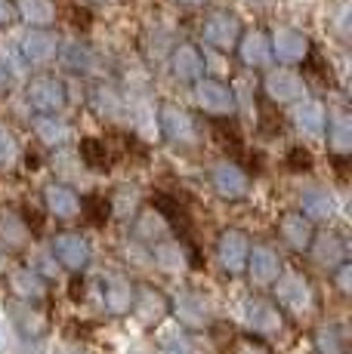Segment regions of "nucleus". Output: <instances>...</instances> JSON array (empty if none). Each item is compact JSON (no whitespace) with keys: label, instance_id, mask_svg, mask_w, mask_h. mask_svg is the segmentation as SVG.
<instances>
[{"label":"nucleus","instance_id":"obj_24","mask_svg":"<svg viewBox=\"0 0 352 354\" xmlns=\"http://www.w3.org/2000/svg\"><path fill=\"white\" fill-rule=\"evenodd\" d=\"M93 105H96V111L105 114V118H118L121 114V96L114 90H105V86H99V90L93 93Z\"/></svg>","mask_w":352,"mask_h":354},{"label":"nucleus","instance_id":"obj_20","mask_svg":"<svg viewBox=\"0 0 352 354\" xmlns=\"http://www.w3.org/2000/svg\"><path fill=\"white\" fill-rule=\"evenodd\" d=\"M281 234L288 237L290 247H306L309 243V222L297 213H288L281 219Z\"/></svg>","mask_w":352,"mask_h":354},{"label":"nucleus","instance_id":"obj_30","mask_svg":"<svg viewBox=\"0 0 352 354\" xmlns=\"http://www.w3.org/2000/svg\"><path fill=\"white\" fill-rule=\"evenodd\" d=\"M6 84H10V71H6V65L0 62V93L6 90Z\"/></svg>","mask_w":352,"mask_h":354},{"label":"nucleus","instance_id":"obj_17","mask_svg":"<svg viewBox=\"0 0 352 354\" xmlns=\"http://www.w3.org/2000/svg\"><path fill=\"white\" fill-rule=\"evenodd\" d=\"M247 243L241 231H222L220 237V256L226 262V268H241V256H245Z\"/></svg>","mask_w":352,"mask_h":354},{"label":"nucleus","instance_id":"obj_32","mask_svg":"<svg viewBox=\"0 0 352 354\" xmlns=\"http://www.w3.org/2000/svg\"><path fill=\"white\" fill-rule=\"evenodd\" d=\"M182 3H188V6H198V3H204V0H182Z\"/></svg>","mask_w":352,"mask_h":354},{"label":"nucleus","instance_id":"obj_13","mask_svg":"<svg viewBox=\"0 0 352 354\" xmlns=\"http://www.w3.org/2000/svg\"><path fill=\"white\" fill-rule=\"evenodd\" d=\"M16 12L25 19V22H31L35 28H46V25L56 19V6H53V0H19Z\"/></svg>","mask_w":352,"mask_h":354},{"label":"nucleus","instance_id":"obj_3","mask_svg":"<svg viewBox=\"0 0 352 354\" xmlns=\"http://www.w3.org/2000/svg\"><path fill=\"white\" fill-rule=\"evenodd\" d=\"M201 34H204V40L213 46V50H232L235 44H238V19L232 16V12H211L204 22V28H201Z\"/></svg>","mask_w":352,"mask_h":354},{"label":"nucleus","instance_id":"obj_2","mask_svg":"<svg viewBox=\"0 0 352 354\" xmlns=\"http://www.w3.org/2000/svg\"><path fill=\"white\" fill-rule=\"evenodd\" d=\"M211 182H213V192L220 197H229V201L245 197L247 188H250L247 173L235 160H220L216 163V167L211 169Z\"/></svg>","mask_w":352,"mask_h":354},{"label":"nucleus","instance_id":"obj_7","mask_svg":"<svg viewBox=\"0 0 352 354\" xmlns=\"http://www.w3.org/2000/svg\"><path fill=\"white\" fill-rule=\"evenodd\" d=\"M272 53L279 56V62H284V65L306 62L309 40H306V34H300L294 28H279V31H275V37H272Z\"/></svg>","mask_w":352,"mask_h":354},{"label":"nucleus","instance_id":"obj_31","mask_svg":"<svg viewBox=\"0 0 352 354\" xmlns=\"http://www.w3.org/2000/svg\"><path fill=\"white\" fill-rule=\"evenodd\" d=\"M247 3H250V6H256V10H263V6H269L272 0H247Z\"/></svg>","mask_w":352,"mask_h":354},{"label":"nucleus","instance_id":"obj_19","mask_svg":"<svg viewBox=\"0 0 352 354\" xmlns=\"http://www.w3.org/2000/svg\"><path fill=\"white\" fill-rule=\"evenodd\" d=\"M56 253L62 256L71 268H78L87 259V243H84V237H78V234H62V237H56Z\"/></svg>","mask_w":352,"mask_h":354},{"label":"nucleus","instance_id":"obj_8","mask_svg":"<svg viewBox=\"0 0 352 354\" xmlns=\"http://www.w3.org/2000/svg\"><path fill=\"white\" fill-rule=\"evenodd\" d=\"M294 124L306 139H324V129H328V111H324L322 102H300L294 108Z\"/></svg>","mask_w":352,"mask_h":354},{"label":"nucleus","instance_id":"obj_26","mask_svg":"<svg viewBox=\"0 0 352 354\" xmlns=\"http://www.w3.org/2000/svg\"><path fill=\"white\" fill-rule=\"evenodd\" d=\"M284 163H288V169H294V173H309V169H313V151L303 145H294L288 151V158H284Z\"/></svg>","mask_w":352,"mask_h":354},{"label":"nucleus","instance_id":"obj_16","mask_svg":"<svg viewBox=\"0 0 352 354\" xmlns=\"http://www.w3.org/2000/svg\"><path fill=\"white\" fill-rule=\"evenodd\" d=\"M35 133H37V139L44 142V145H62V142H69L71 129L65 127L59 118H50V114H44V118L35 120Z\"/></svg>","mask_w":352,"mask_h":354},{"label":"nucleus","instance_id":"obj_6","mask_svg":"<svg viewBox=\"0 0 352 354\" xmlns=\"http://www.w3.org/2000/svg\"><path fill=\"white\" fill-rule=\"evenodd\" d=\"M28 102L44 114H53L65 105V86L56 77H35L28 84Z\"/></svg>","mask_w":352,"mask_h":354},{"label":"nucleus","instance_id":"obj_9","mask_svg":"<svg viewBox=\"0 0 352 354\" xmlns=\"http://www.w3.org/2000/svg\"><path fill=\"white\" fill-rule=\"evenodd\" d=\"M56 53H59V40L53 37L50 31L31 28L28 34H25V40H22V56L28 59L31 65H46V62H53V59H56Z\"/></svg>","mask_w":352,"mask_h":354},{"label":"nucleus","instance_id":"obj_25","mask_svg":"<svg viewBox=\"0 0 352 354\" xmlns=\"http://www.w3.org/2000/svg\"><path fill=\"white\" fill-rule=\"evenodd\" d=\"M133 207H137V188H127V185H121L118 192L112 194V201H108V209H112L114 216H127Z\"/></svg>","mask_w":352,"mask_h":354},{"label":"nucleus","instance_id":"obj_23","mask_svg":"<svg viewBox=\"0 0 352 354\" xmlns=\"http://www.w3.org/2000/svg\"><path fill=\"white\" fill-rule=\"evenodd\" d=\"M25 234H28L25 222L16 213H10V209H0V237H6L10 243H22Z\"/></svg>","mask_w":352,"mask_h":354},{"label":"nucleus","instance_id":"obj_5","mask_svg":"<svg viewBox=\"0 0 352 354\" xmlns=\"http://www.w3.org/2000/svg\"><path fill=\"white\" fill-rule=\"evenodd\" d=\"M161 129L164 136L176 145H192L198 139V127H195V118H188L182 108L176 105H161Z\"/></svg>","mask_w":352,"mask_h":354},{"label":"nucleus","instance_id":"obj_18","mask_svg":"<svg viewBox=\"0 0 352 354\" xmlns=\"http://www.w3.org/2000/svg\"><path fill=\"white\" fill-rule=\"evenodd\" d=\"M300 203H303V213L313 216V219H331V213H334L331 194L322 192V188H309V192H303Z\"/></svg>","mask_w":352,"mask_h":354},{"label":"nucleus","instance_id":"obj_29","mask_svg":"<svg viewBox=\"0 0 352 354\" xmlns=\"http://www.w3.org/2000/svg\"><path fill=\"white\" fill-rule=\"evenodd\" d=\"M71 22L74 25H80V28H90V12H87V10H78V6H74V10H71Z\"/></svg>","mask_w":352,"mask_h":354},{"label":"nucleus","instance_id":"obj_1","mask_svg":"<svg viewBox=\"0 0 352 354\" xmlns=\"http://www.w3.org/2000/svg\"><path fill=\"white\" fill-rule=\"evenodd\" d=\"M195 102L201 111L213 114V118H232L235 111V93L220 80H198L195 84Z\"/></svg>","mask_w":352,"mask_h":354},{"label":"nucleus","instance_id":"obj_4","mask_svg":"<svg viewBox=\"0 0 352 354\" xmlns=\"http://www.w3.org/2000/svg\"><path fill=\"white\" fill-rule=\"evenodd\" d=\"M266 93L272 102H297L306 96V80L290 68H272L266 74Z\"/></svg>","mask_w":352,"mask_h":354},{"label":"nucleus","instance_id":"obj_10","mask_svg":"<svg viewBox=\"0 0 352 354\" xmlns=\"http://www.w3.org/2000/svg\"><path fill=\"white\" fill-rule=\"evenodd\" d=\"M44 201L50 207V213H56V219H74L80 213L78 192H71L69 185H59V182H50L44 188Z\"/></svg>","mask_w":352,"mask_h":354},{"label":"nucleus","instance_id":"obj_14","mask_svg":"<svg viewBox=\"0 0 352 354\" xmlns=\"http://www.w3.org/2000/svg\"><path fill=\"white\" fill-rule=\"evenodd\" d=\"M201 71H204V59L198 56V50H192V46H179V50L173 53V74L179 80H195V84H198Z\"/></svg>","mask_w":352,"mask_h":354},{"label":"nucleus","instance_id":"obj_22","mask_svg":"<svg viewBox=\"0 0 352 354\" xmlns=\"http://www.w3.org/2000/svg\"><path fill=\"white\" fill-rule=\"evenodd\" d=\"M62 62L71 71H87V68H93V53L84 44H69L62 50Z\"/></svg>","mask_w":352,"mask_h":354},{"label":"nucleus","instance_id":"obj_28","mask_svg":"<svg viewBox=\"0 0 352 354\" xmlns=\"http://www.w3.org/2000/svg\"><path fill=\"white\" fill-rule=\"evenodd\" d=\"M12 19H16V6H12L10 0H0V25L12 22Z\"/></svg>","mask_w":352,"mask_h":354},{"label":"nucleus","instance_id":"obj_11","mask_svg":"<svg viewBox=\"0 0 352 354\" xmlns=\"http://www.w3.org/2000/svg\"><path fill=\"white\" fill-rule=\"evenodd\" d=\"M238 53H241V62L250 68L272 65V44H269V37L263 31H247L238 44Z\"/></svg>","mask_w":352,"mask_h":354},{"label":"nucleus","instance_id":"obj_27","mask_svg":"<svg viewBox=\"0 0 352 354\" xmlns=\"http://www.w3.org/2000/svg\"><path fill=\"white\" fill-rule=\"evenodd\" d=\"M10 158H12V139H10V133L0 129V160H10Z\"/></svg>","mask_w":352,"mask_h":354},{"label":"nucleus","instance_id":"obj_15","mask_svg":"<svg viewBox=\"0 0 352 354\" xmlns=\"http://www.w3.org/2000/svg\"><path fill=\"white\" fill-rule=\"evenodd\" d=\"M324 136H328L331 148H334L340 158H343V154H349V148H352V124H349V114L337 111L334 118L328 120V129H324Z\"/></svg>","mask_w":352,"mask_h":354},{"label":"nucleus","instance_id":"obj_21","mask_svg":"<svg viewBox=\"0 0 352 354\" xmlns=\"http://www.w3.org/2000/svg\"><path fill=\"white\" fill-rule=\"evenodd\" d=\"M80 209L87 213V219L93 222V225H105V219H108V197L105 194H87V197H80Z\"/></svg>","mask_w":352,"mask_h":354},{"label":"nucleus","instance_id":"obj_12","mask_svg":"<svg viewBox=\"0 0 352 354\" xmlns=\"http://www.w3.org/2000/svg\"><path fill=\"white\" fill-rule=\"evenodd\" d=\"M80 160L90 169H99V173H108L114 163V151L105 139H84L80 142Z\"/></svg>","mask_w":352,"mask_h":354}]
</instances>
